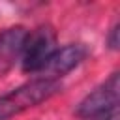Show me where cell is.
Wrapping results in <instances>:
<instances>
[{
    "label": "cell",
    "mask_w": 120,
    "mask_h": 120,
    "mask_svg": "<svg viewBox=\"0 0 120 120\" xmlns=\"http://www.w3.org/2000/svg\"><path fill=\"white\" fill-rule=\"evenodd\" d=\"M28 28L22 24H13L0 30V77L6 75L21 62Z\"/></svg>",
    "instance_id": "obj_5"
},
{
    "label": "cell",
    "mask_w": 120,
    "mask_h": 120,
    "mask_svg": "<svg viewBox=\"0 0 120 120\" xmlns=\"http://www.w3.org/2000/svg\"><path fill=\"white\" fill-rule=\"evenodd\" d=\"M120 22L116 21L111 28H109V32H107V36H105V45L111 49V51H118V47H120Z\"/></svg>",
    "instance_id": "obj_6"
},
{
    "label": "cell",
    "mask_w": 120,
    "mask_h": 120,
    "mask_svg": "<svg viewBox=\"0 0 120 120\" xmlns=\"http://www.w3.org/2000/svg\"><path fill=\"white\" fill-rule=\"evenodd\" d=\"M56 30L51 24H39L34 30H28L22 56H21V69L28 75H39L49 62L51 54L56 51Z\"/></svg>",
    "instance_id": "obj_2"
},
{
    "label": "cell",
    "mask_w": 120,
    "mask_h": 120,
    "mask_svg": "<svg viewBox=\"0 0 120 120\" xmlns=\"http://www.w3.org/2000/svg\"><path fill=\"white\" fill-rule=\"evenodd\" d=\"M84 120H118V107L105 111V112H99V114H94V116H88Z\"/></svg>",
    "instance_id": "obj_7"
},
{
    "label": "cell",
    "mask_w": 120,
    "mask_h": 120,
    "mask_svg": "<svg viewBox=\"0 0 120 120\" xmlns=\"http://www.w3.org/2000/svg\"><path fill=\"white\" fill-rule=\"evenodd\" d=\"M64 90L62 81L34 77L6 94H0V120H11L45 101L58 96Z\"/></svg>",
    "instance_id": "obj_1"
},
{
    "label": "cell",
    "mask_w": 120,
    "mask_h": 120,
    "mask_svg": "<svg viewBox=\"0 0 120 120\" xmlns=\"http://www.w3.org/2000/svg\"><path fill=\"white\" fill-rule=\"evenodd\" d=\"M90 51L84 43H68L64 47H56V51L51 54L49 62L45 64L43 71L38 77H45V79H54L60 81L64 75H68L69 71H73L75 68H79L86 58H88Z\"/></svg>",
    "instance_id": "obj_4"
},
{
    "label": "cell",
    "mask_w": 120,
    "mask_h": 120,
    "mask_svg": "<svg viewBox=\"0 0 120 120\" xmlns=\"http://www.w3.org/2000/svg\"><path fill=\"white\" fill-rule=\"evenodd\" d=\"M118 92H120V73L112 71L103 82L92 88L75 107V114L84 120L88 116L111 111L118 107Z\"/></svg>",
    "instance_id": "obj_3"
}]
</instances>
